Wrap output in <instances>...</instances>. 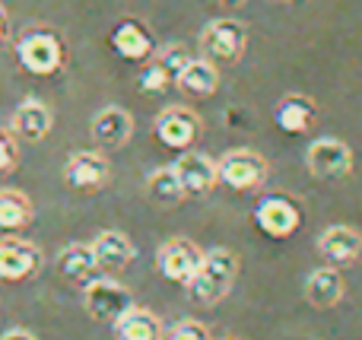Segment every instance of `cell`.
Here are the masks:
<instances>
[{
    "label": "cell",
    "instance_id": "obj_16",
    "mask_svg": "<svg viewBox=\"0 0 362 340\" xmlns=\"http://www.w3.org/2000/svg\"><path fill=\"white\" fill-rule=\"evenodd\" d=\"M51 124H54V115L42 99H23L16 105V112H13L10 131L25 143H38V140H45L51 134Z\"/></svg>",
    "mask_w": 362,
    "mask_h": 340
},
{
    "label": "cell",
    "instance_id": "obj_11",
    "mask_svg": "<svg viewBox=\"0 0 362 340\" xmlns=\"http://www.w3.org/2000/svg\"><path fill=\"white\" fill-rule=\"evenodd\" d=\"M255 223L270 239H289L302 226V213L286 194H267L255 210Z\"/></svg>",
    "mask_w": 362,
    "mask_h": 340
},
{
    "label": "cell",
    "instance_id": "obj_19",
    "mask_svg": "<svg viewBox=\"0 0 362 340\" xmlns=\"http://www.w3.org/2000/svg\"><path fill=\"white\" fill-rule=\"evenodd\" d=\"M315 118H318V108H315V102L308 99V95H299V93L283 95V99L276 102V108H274V121L286 134L308 131V127L315 124Z\"/></svg>",
    "mask_w": 362,
    "mask_h": 340
},
{
    "label": "cell",
    "instance_id": "obj_23",
    "mask_svg": "<svg viewBox=\"0 0 362 340\" xmlns=\"http://www.w3.org/2000/svg\"><path fill=\"white\" fill-rule=\"evenodd\" d=\"M178 86L191 95H213L219 86V70L210 57H191L181 70V80Z\"/></svg>",
    "mask_w": 362,
    "mask_h": 340
},
{
    "label": "cell",
    "instance_id": "obj_8",
    "mask_svg": "<svg viewBox=\"0 0 362 340\" xmlns=\"http://www.w3.org/2000/svg\"><path fill=\"white\" fill-rule=\"evenodd\" d=\"M112 178V165L95 150H76L64 163V182L74 191H99Z\"/></svg>",
    "mask_w": 362,
    "mask_h": 340
},
{
    "label": "cell",
    "instance_id": "obj_13",
    "mask_svg": "<svg viewBox=\"0 0 362 340\" xmlns=\"http://www.w3.org/2000/svg\"><path fill=\"white\" fill-rule=\"evenodd\" d=\"M200 258H204V252H200L191 239H169L156 254L159 274H163L165 280H172V283H181V286L194 277V271L200 267Z\"/></svg>",
    "mask_w": 362,
    "mask_h": 340
},
{
    "label": "cell",
    "instance_id": "obj_25",
    "mask_svg": "<svg viewBox=\"0 0 362 340\" xmlns=\"http://www.w3.org/2000/svg\"><path fill=\"white\" fill-rule=\"evenodd\" d=\"M146 194L153 197L156 204H163V207H175L185 194V188H181V178L175 175V169L172 165H165V169H156L146 175Z\"/></svg>",
    "mask_w": 362,
    "mask_h": 340
},
{
    "label": "cell",
    "instance_id": "obj_3",
    "mask_svg": "<svg viewBox=\"0 0 362 340\" xmlns=\"http://www.w3.org/2000/svg\"><path fill=\"white\" fill-rule=\"evenodd\" d=\"M83 309L89 312V318L102 324H115L124 312L134 309V296L127 286H121L112 277H93L89 283H83Z\"/></svg>",
    "mask_w": 362,
    "mask_h": 340
},
{
    "label": "cell",
    "instance_id": "obj_6",
    "mask_svg": "<svg viewBox=\"0 0 362 340\" xmlns=\"http://www.w3.org/2000/svg\"><path fill=\"white\" fill-rule=\"evenodd\" d=\"M153 134L163 146L169 150H191V143L200 137V118L185 105H172V108H163L159 118L153 121Z\"/></svg>",
    "mask_w": 362,
    "mask_h": 340
},
{
    "label": "cell",
    "instance_id": "obj_17",
    "mask_svg": "<svg viewBox=\"0 0 362 340\" xmlns=\"http://www.w3.org/2000/svg\"><path fill=\"white\" fill-rule=\"evenodd\" d=\"M318 252L337 264H353V261L362 254V235L353 226H327L325 233L318 235Z\"/></svg>",
    "mask_w": 362,
    "mask_h": 340
},
{
    "label": "cell",
    "instance_id": "obj_31",
    "mask_svg": "<svg viewBox=\"0 0 362 340\" xmlns=\"http://www.w3.org/2000/svg\"><path fill=\"white\" fill-rule=\"evenodd\" d=\"M274 4H293V0H274Z\"/></svg>",
    "mask_w": 362,
    "mask_h": 340
},
{
    "label": "cell",
    "instance_id": "obj_22",
    "mask_svg": "<svg viewBox=\"0 0 362 340\" xmlns=\"http://www.w3.org/2000/svg\"><path fill=\"white\" fill-rule=\"evenodd\" d=\"M112 328H115V337L118 340H165L163 322H159L153 312L137 309V305H134L131 312H124Z\"/></svg>",
    "mask_w": 362,
    "mask_h": 340
},
{
    "label": "cell",
    "instance_id": "obj_7",
    "mask_svg": "<svg viewBox=\"0 0 362 340\" xmlns=\"http://www.w3.org/2000/svg\"><path fill=\"white\" fill-rule=\"evenodd\" d=\"M38 267H42L38 245H32L29 239H19V235H4L0 239V280L19 283V280L35 277Z\"/></svg>",
    "mask_w": 362,
    "mask_h": 340
},
{
    "label": "cell",
    "instance_id": "obj_21",
    "mask_svg": "<svg viewBox=\"0 0 362 340\" xmlns=\"http://www.w3.org/2000/svg\"><path fill=\"white\" fill-rule=\"evenodd\" d=\"M305 299L315 309H334L344 299V277L337 267H318L305 280Z\"/></svg>",
    "mask_w": 362,
    "mask_h": 340
},
{
    "label": "cell",
    "instance_id": "obj_10",
    "mask_svg": "<svg viewBox=\"0 0 362 340\" xmlns=\"http://www.w3.org/2000/svg\"><path fill=\"white\" fill-rule=\"evenodd\" d=\"M305 165L318 178H344L353 169V153L344 140L337 137H318L308 143Z\"/></svg>",
    "mask_w": 362,
    "mask_h": 340
},
{
    "label": "cell",
    "instance_id": "obj_30",
    "mask_svg": "<svg viewBox=\"0 0 362 340\" xmlns=\"http://www.w3.org/2000/svg\"><path fill=\"white\" fill-rule=\"evenodd\" d=\"M216 4H223V6H242V4H248V0H216Z\"/></svg>",
    "mask_w": 362,
    "mask_h": 340
},
{
    "label": "cell",
    "instance_id": "obj_2",
    "mask_svg": "<svg viewBox=\"0 0 362 340\" xmlns=\"http://www.w3.org/2000/svg\"><path fill=\"white\" fill-rule=\"evenodd\" d=\"M16 61L23 70L35 76H51L67 64V45L57 35L54 29H45V25H35V29L23 32L16 38Z\"/></svg>",
    "mask_w": 362,
    "mask_h": 340
},
{
    "label": "cell",
    "instance_id": "obj_26",
    "mask_svg": "<svg viewBox=\"0 0 362 340\" xmlns=\"http://www.w3.org/2000/svg\"><path fill=\"white\" fill-rule=\"evenodd\" d=\"M165 340H213L210 331H206V324L194 322V318H185V322L172 324L169 331H165Z\"/></svg>",
    "mask_w": 362,
    "mask_h": 340
},
{
    "label": "cell",
    "instance_id": "obj_28",
    "mask_svg": "<svg viewBox=\"0 0 362 340\" xmlns=\"http://www.w3.org/2000/svg\"><path fill=\"white\" fill-rule=\"evenodd\" d=\"M0 340H38V337L32 334V331H25V328H10Z\"/></svg>",
    "mask_w": 362,
    "mask_h": 340
},
{
    "label": "cell",
    "instance_id": "obj_1",
    "mask_svg": "<svg viewBox=\"0 0 362 340\" xmlns=\"http://www.w3.org/2000/svg\"><path fill=\"white\" fill-rule=\"evenodd\" d=\"M235 277H238V254L229 252V248H213V252H204L200 267L185 286L187 296L197 305H216L232 293Z\"/></svg>",
    "mask_w": 362,
    "mask_h": 340
},
{
    "label": "cell",
    "instance_id": "obj_9",
    "mask_svg": "<svg viewBox=\"0 0 362 340\" xmlns=\"http://www.w3.org/2000/svg\"><path fill=\"white\" fill-rule=\"evenodd\" d=\"M187 61H191V54L181 45H165L163 51H156L150 57L144 76H140V89L144 93H165V89L178 86L181 70H185Z\"/></svg>",
    "mask_w": 362,
    "mask_h": 340
},
{
    "label": "cell",
    "instance_id": "obj_29",
    "mask_svg": "<svg viewBox=\"0 0 362 340\" xmlns=\"http://www.w3.org/2000/svg\"><path fill=\"white\" fill-rule=\"evenodd\" d=\"M4 35H6V13H4V6H0V42H4Z\"/></svg>",
    "mask_w": 362,
    "mask_h": 340
},
{
    "label": "cell",
    "instance_id": "obj_24",
    "mask_svg": "<svg viewBox=\"0 0 362 340\" xmlns=\"http://www.w3.org/2000/svg\"><path fill=\"white\" fill-rule=\"evenodd\" d=\"M32 223V201L16 188H0V229H25Z\"/></svg>",
    "mask_w": 362,
    "mask_h": 340
},
{
    "label": "cell",
    "instance_id": "obj_14",
    "mask_svg": "<svg viewBox=\"0 0 362 340\" xmlns=\"http://www.w3.org/2000/svg\"><path fill=\"white\" fill-rule=\"evenodd\" d=\"M89 134H93L99 150H118V146H124L134 134V115L124 112L121 105H108L93 118Z\"/></svg>",
    "mask_w": 362,
    "mask_h": 340
},
{
    "label": "cell",
    "instance_id": "obj_20",
    "mask_svg": "<svg viewBox=\"0 0 362 340\" xmlns=\"http://www.w3.org/2000/svg\"><path fill=\"white\" fill-rule=\"evenodd\" d=\"M99 271V261H95L93 245H83V242H74L67 245L61 254H57V274L70 283H89Z\"/></svg>",
    "mask_w": 362,
    "mask_h": 340
},
{
    "label": "cell",
    "instance_id": "obj_5",
    "mask_svg": "<svg viewBox=\"0 0 362 340\" xmlns=\"http://www.w3.org/2000/svg\"><path fill=\"white\" fill-rule=\"evenodd\" d=\"M216 175H219V182L232 191H255L267 182L270 165H267V159L255 150H229L216 163Z\"/></svg>",
    "mask_w": 362,
    "mask_h": 340
},
{
    "label": "cell",
    "instance_id": "obj_27",
    "mask_svg": "<svg viewBox=\"0 0 362 340\" xmlns=\"http://www.w3.org/2000/svg\"><path fill=\"white\" fill-rule=\"evenodd\" d=\"M19 163V150H16V137L10 131L0 127V175H10Z\"/></svg>",
    "mask_w": 362,
    "mask_h": 340
},
{
    "label": "cell",
    "instance_id": "obj_4",
    "mask_svg": "<svg viewBox=\"0 0 362 340\" xmlns=\"http://www.w3.org/2000/svg\"><path fill=\"white\" fill-rule=\"evenodd\" d=\"M248 48V29L238 19H213L200 35V51L213 64H235Z\"/></svg>",
    "mask_w": 362,
    "mask_h": 340
},
{
    "label": "cell",
    "instance_id": "obj_15",
    "mask_svg": "<svg viewBox=\"0 0 362 340\" xmlns=\"http://www.w3.org/2000/svg\"><path fill=\"white\" fill-rule=\"evenodd\" d=\"M108 42H112L115 54L124 57V61H150L156 54V42L140 19H121L112 29Z\"/></svg>",
    "mask_w": 362,
    "mask_h": 340
},
{
    "label": "cell",
    "instance_id": "obj_12",
    "mask_svg": "<svg viewBox=\"0 0 362 340\" xmlns=\"http://www.w3.org/2000/svg\"><path fill=\"white\" fill-rule=\"evenodd\" d=\"M172 169H175V175L181 178V188H185V194H191V197L210 194V191L219 184L216 163H213L206 153L185 150L175 159V165H172Z\"/></svg>",
    "mask_w": 362,
    "mask_h": 340
},
{
    "label": "cell",
    "instance_id": "obj_18",
    "mask_svg": "<svg viewBox=\"0 0 362 340\" xmlns=\"http://www.w3.org/2000/svg\"><path fill=\"white\" fill-rule=\"evenodd\" d=\"M93 252H95V261H99V271H124L127 264L134 261V245L124 233L118 229H105V233L95 235L93 242Z\"/></svg>",
    "mask_w": 362,
    "mask_h": 340
}]
</instances>
